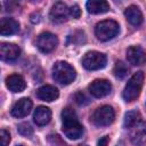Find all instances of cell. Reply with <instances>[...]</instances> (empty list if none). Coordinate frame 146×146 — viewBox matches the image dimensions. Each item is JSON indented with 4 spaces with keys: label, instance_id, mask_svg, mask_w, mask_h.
<instances>
[{
    "label": "cell",
    "instance_id": "4fadbf2b",
    "mask_svg": "<svg viewBox=\"0 0 146 146\" xmlns=\"http://www.w3.org/2000/svg\"><path fill=\"white\" fill-rule=\"evenodd\" d=\"M131 141L136 146H146V123H138L132 128L130 135Z\"/></svg>",
    "mask_w": 146,
    "mask_h": 146
},
{
    "label": "cell",
    "instance_id": "44dd1931",
    "mask_svg": "<svg viewBox=\"0 0 146 146\" xmlns=\"http://www.w3.org/2000/svg\"><path fill=\"white\" fill-rule=\"evenodd\" d=\"M128 72H129V68L123 62H116L115 63L113 73L117 79H124L128 75Z\"/></svg>",
    "mask_w": 146,
    "mask_h": 146
},
{
    "label": "cell",
    "instance_id": "cb8c5ba5",
    "mask_svg": "<svg viewBox=\"0 0 146 146\" xmlns=\"http://www.w3.org/2000/svg\"><path fill=\"white\" fill-rule=\"evenodd\" d=\"M74 98H75V102H76L79 105H86V104L89 103V99L87 98V96H86L83 92H81V91L76 92L75 96H74Z\"/></svg>",
    "mask_w": 146,
    "mask_h": 146
},
{
    "label": "cell",
    "instance_id": "8992f818",
    "mask_svg": "<svg viewBox=\"0 0 146 146\" xmlns=\"http://www.w3.org/2000/svg\"><path fill=\"white\" fill-rule=\"evenodd\" d=\"M107 62V58L104 54L99 51H88L83 57H82V65L84 68L89 71H96L105 67Z\"/></svg>",
    "mask_w": 146,
    "mask_h": 146
},
{
    "label": "cell",
    "instance_id": "277c9868",
    "mask_svg": "<svg viewBox=\"0 0 146 146\" xmlns=\"http://www.w3.org/2000/svg\"><path fill=\"white\" fill-rule=\"evenodd\" d=\"M120 32V26L115 21L105 19L99 22L95 27V34L100 41H108L116 36Z\"/></svg>",
    "mask_w": 146,
    "mask_h": 146
},
{
    "label": "cell",
    "instance_id": "8fae6325",
    "mask_svg": "<svg viewBox=\"0 0 146 146\" xmlns=\"http://www.w3.org/2000/svg\"><path fill=\"white\" fill-rule=\"evenodd\" d=\"M127 59L132 65H143L146 63V51L139 46H131L127 50Z\"/></svg>",
    "mask_w": 146,
    "mask_h": 146
},
{
    "label": "cell",
    "instance_id": "83f0119b",
    "mask_svg": "<svg viewBox=\"0 0 146 146\" xmlns=\"http://www.w3.org/2000/svg\"><path fill=\"white\" fill-rule=\"evenodd\" d=\"M17 146H23V145H17Z\"/></svg>",
    "mask_w": 146,
    "mask_h": 146
},
{
    "label": "cell",
    "instance_id": "52a82bcc",
    "mask_svg": "<svg viewBox=\"0 0 146 146\" xmlns=\"http://www.w3.org/2000/svg\"><path fill=\"white\" fill-rule=\"evenodd\" d=\"M57 43H58L57 36L50 32H43L36 39V47L39 48L40 51L44 54H48L55 50V48L57 47Z\"/></svg>",
    "mask_w": 146,
    "mask_h": 146
},
{
    "label": "cell",
    "instance_id": "5bb4252c",
    "mask_svg": "<svg viewBox=\"0 0 146 146\" xmlns=\"http://www.w3.org/2000/svg\"><path fill=\"white\" fill-rule=\"evenodd\" d=\"M36 96L41 100H44V102H54V100H56L58 98L59 92H58V89L55 88L54 86L46 84V86H42V87H40L38 89Z\"/></svg>",
    "mask_w": 146,
    "mask_h": 146
},
{
    "label": "cell",
    "instance_id": "d6986e66",
    "mask_svg": "<svg viewBox=\"0 0 146 146\" xmlns=\"http://www.w3.org/2000/svg\"><path fill=\"white\" fill-rule=\"evenodd\" d=\"M87 10L90 14H103L110 10L108 2L104 0H90L87 2Z\"/></svg>",
    "mask_w": 146,
    "mask_h": 146
},
{
    "label": "cell",
    "instance_id": "9a60e30c",
    "mask_svg": "<svg viewBox=\"0 0 146 146\" xmlns=\"http://www.w3.org/2000/svg\"><path fill=\"white\" fill-rule=\"evenodd\" d=\"M6 86L7 88L13 92H22L26 88L25 80L22 75L18 74H11L6 79Z\"/></svg>",
    "mask_w": 146,
    "mask_h": 146
},
{
    "label": "cell",
    "instance_id": "ffe728a7",
    "mask_svg": "<svg viewBox=\"0 0 146 146\" xmlns=\"http://www.w3.org/2000/svg\"><path fill=\"white\" fill-rule=\"evenodd\" d=\"M140 120H141V115L138 111H130L125 113L123 124L125 128H133L140 122Z\"/></svg>",
    "mask_w": 146,
    "mask_h": 146
},
{
    "label": "cell",
    "instance_id": "2e32d148",
    "mask_svg": "<svg viewBox=\"0 0 146 146\" xmlns=\"http://www.w3.org/2000/svg\"><path fill=\"white\" fill-rule=\"evenodd\" d=\"M124 16L125 18L128 19V22L133 25V26H139L141 23H143V14L140 11V9L137 7V6H129L125 8L124 10Z\"/></svg>",
    "mask_w": 146,
    "mask_h": 146
},
{
    "label": "cell",
    "instance_id": "7a4b0ae2",
    "mask_svg": "<svg viewBox=\"0 0 146 146\" xmlns=\"http://www.w3.org/2000/svg\"><path fill=\"white\" fill-rule=\"evenodd\" d=\"M75 70L66 62H56L52 66V78L60 84H70L75 79Z\"/></svg>",
    "mask_w": 146,
    "mask_h": 146
},
{
    "label": "cell",
    "instance_id": "3957f363",
    "mask_svg": "<svg viewBox=\"0 0 146 146\" xmlns=\"http://www.w3.org/2000/svg\"><path fill=\"white\" fill-rule=\"evenodd\" d=\"M144 83V73L137 72L135 73L128 81L123 90V99L125 102H133L138 98Z\"/></svg>",
    "mask_w": 146,
    "mask_h": 146
},
{
    "label": "cell",
    "instance_id": "7402d4cb",
    "mask_svg": "<svg viewBox=\"0 0 146 146\" xmlns=\"http://www.w3.org/2000/svg\"><path fill=\"white\" fill-rule=\"evenodd\" d=\"M18 132L23 136H30V135H32L33 130L29 123H22L18 125Z\"/></svg>",
    "mask_w": 146,
    "mask_h": 146
},
{
    "label": "cell",
    "instance_id": "6da1fadb",
    "mask_svg": "<svg viewBox=\"0 0 146 146\" xmlns=\"http://www.w3.org/2000/svg\"><path fill=\"white\" fill-rule=\"evenodd\" d=\"M62 129L64 135L68 139H79L83 133V127L79 122V119L76 116V113L70 108L66 107L62 112Z\"/></svg>",
    "mask_w": 146,
    "mask_h": 146
},
{
    "label": "cell",
    "instance_id": "4316f807",
    "mask_svg": "<svg viewBox=\"0 0 146 146\" xmlns=\"http://www.w3.org/2000/svg\"><path fill=\"white\" fill-rule=\"evenodd\" d=\"M79 146H87V145H82V144H81V145H79Z\"/></svg>",
    "mask_w": 146,
    "mask_h": 146
},
{
    "label": "cell",
    "instance_id": "603a6c76",
    "mask_svg": "<svg viewBox=\"0 0 146 146\" xmlns=\"http://www.w3.org/2000/svg\"><path fill=\"white\" fill-rule=\"evenodd\" d=\"M0 140H1V146H8L9 141H10V135L7 130L2 129L0 131Z\"/></svg>",
    "mask_w": 146,
    "mask_h": 146
},
{
    "label": "cell",
    "instance_id": "d4e9b609",
    "mask_svg": "<svg viewBox=\"0 0 146 146\" xmlns=\"http://www.w3.org/2000/svg\"><path fill=\"white\" fill-rule=\"evenodd\" d=\"M70 16H72L73 18H79L81 16V10L78 5H74L70 8Z\"/></svg>",
    "mask_w": 146,
    "mask_h": 146
},
{
    "label": "cell",
    "instance_id": "e0dca14e",
    "mask_svg": "<svg viewBox=\"0 0 146 146\" xmlns=\"http://www.w3.org/2000/svg\"><path fill=\"white\" fill-rule=\"evenodd\" d=\"M19 30V24L14 18L5 17L0 22V33L1 35H11L17 33Z\"/></svg>",
    "mask_w": 146,
    "mask_h": 146
},
{
    "label": "cell",
    "instance_id": "484cf974",
    "mask_svg": "<svg viewBox=\"0 0 146 146\" xmlns=\"http://www.w3.org/2000/svg\"><path fill=\"white\" fill-rule=\"evenodd\" d=\"M107 145H108V137L107 136L100 138L97 143V146H107Z\"/></svg>",
    "mask_w": 146,
    "mask_h": 146
},
{
    "label": "cell",
    "instance_id": "30bf717a",
    "mask_svg": "<svg viewBox=\"0 0 146 146\" xmlns=\"http://www.w3.org/2000/svg\"><path fill=\"white\" fill-rule=\"evenodd\" d=\"M32 108V100L27 97L18 99L11 107V115L15 117H24L26 116Z\"/></svg>",
    "mask_w": 146,
    "mask_h": 146
},
{
    "label": "cell",
    "instance_id": "9c48e42d",
    "mask_svg": "<svg viewBox=\"0 0 146 146\" xmlns=\"http://www.w3.org/2000/svg\"><path fill=\"white\" fill-rule=\"evenodd\" d=\"M68 16H70V9L67 8L66 3L62 2V1L56 2L52 6L50 14H49L50 21L54 23H57V24H62V23L66 22Z\"/></svg>",
    "mask_w": 146,
    "mask_h": 146
},
{
    "label": "cell",
    "instance_id": "5b68a950",
    "mask_svg": "<svg viewBox=\"0 0 146 146\" xmlns=\"http://www.w3.org/2000/svg\"><path fill=\"white\" fill-rule=\"evenodd\" d=\"M115 119V113L112 106L103 105L95 110L91 115V121L96 127H106L113 123Z\"/></svg>",
    "mask_w": 146,
    "mask_h": 146
},
{
    "label": "cell",
    "instance_id": "ba28073f",
    "mask_svg": "<svg viewBox=\"0 0 146 146\" xmlns=\"http://www.w3.org/2000/svg\"><path fill=\"white\" fill-rule=\"evenodd\" d=\"M89 92L96 97V98H102V97H105L107 96L111 90H112V84L110 83V81L105 80V79H96L94 80L89 87Z\"/></svg>",
    "mask_w": 146,
    "mask_h": 146
},
{
    "label": "cell",
    "instance_id": "ac0fdd59",
    "mask_svg": "<svg viewBox=\"0 0 146 146\" xmlns=\"http://www.w3.org/2000/svg\"><path fill=\"white\" fill-rule=\"evenodd\" d=\"M51 119V111L46 106H38L33 113V121L38 125H46Z\"/></svg>",
    "mask_w": 146,
    "mask_h": 146
},
{
    "label": "cell",
    "instance_id": "7c38bea8",
    "mask_svg": "<svg viewBox=\"0 0 146 146\" xmlns=\"http://www.w3.org/2000/svg\"><path fill=\"white\" fill-rule=\"evenodd\" d=\"M19 54H21L19 47L14 43L2 42L0 44V57L2 60H6V62L15 60L16 58H18Z\"/></svg>",
    "mask_w": 146,
    "mask_h": 146
}]
</instances>
